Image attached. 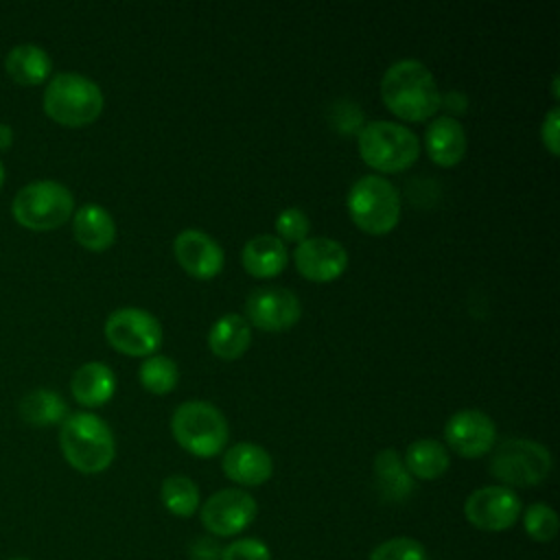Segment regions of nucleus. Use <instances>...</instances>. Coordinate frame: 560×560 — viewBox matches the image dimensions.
I'll list each match as a JSON object with an SVG mask.
<instances>
[{"label": "nucleus", "mask_w": 560, "mask_h": 560, "mask_svg": "<svg viewBox=\"0 0 560 560\" xmlns=\"http://www.w3.org/2000/svg\"><path fill=\"white\" fill-rule=\"evenodd\" d=\"M42 103L44 112L55 122L63 127H85L101 116L105 101L92 79L79 72H59L48 81Z\"/></svg>", "instance_id": "nucleus-3"}, {"label": "nucleus", "mask_w": 560, "mask_h": 560, "mask_svg": "<svg viewBox=\"0 0 560 560\" xmlns=\"http://www.w3.org/2000/svg\"><path fill=\"white\" fill-rule=\"evenodd\" d=\"M72 396L83 407H101L116 392V376L103 361H88L79 365L70 381Z\"/></svg>", "instance_id": "nucleus-19"}, {"label": "nucleus", "mask_w": 560, "mask_h": 560, "mask_svg": "<svg viewBox=\"0 0 560 560\" xmlns=\"http://www.w3.org/2000/svg\"><path fill=\"white\" fill-rule=\"evenodd\" d=\"M243 269L254 278H276L289 262L284 243L273 234H258L243 245Z\"/></svg>", "instance_id": "nucleus-20"}, {"label": "nucleus", "mask_w": 560, "mask_h": 560, "mask_svg": "<svg viewBox=\"0 0 560 560\" xmlns=\"http://www.w3.org/2000/svg\"><path fill=\"white\" fill-rule=\"evenodd\" d=\"M11 210L22 228L48 232L61 228L74 214V197L59 182L37 179L15 192Z\"/></svg>", "instance_id": "nucleus-7"}, {"label": "nucleus", "mask_w": 560, "mask_h": 560, "mask_svg": "<svg viewBox=\"0 0 560 560\" xmlns=\"http://www.w3.org/2000/svg\"><path fill=\"white\" fill-rule=\"evenodd\" d=\"M9 560H26V558H9Z\"/></svg>", "instance_id": "nucleus-36"}, {"label": "nucleus", "mask_w": 560, "mask_h": 560, "mask_svg": "<svg viewBox=\"0 0 560 560\" xmlns=\"http://www.w3.org/2000/svg\"><path fill=\"white\" fill-rule=\"evenodd\" d=\"M311 230V221L304 214V210L300 208H284L278 217H276V232L278 238L282 241H291V243H302L306 238Z\"/></svg>", "instance_id": "nucleus-30"}, {"label": "nucleus", "mask_w": 560, "mask_h": 560, "mask_svg": "<svg viewBox=\"0 0 560 560\" xmlns=\"http://www.w3.org/2000/svg\"><path fill=\"white\" fill-rule=\"evenodd\" d=\"M256 499L241 488H223L201 505V525L214 536H236L256 518Z\"/></svg>", "instance_id": "nucleus-11"}, {"label": "nucleus", "mask_w": 560, "mask_h": 560, "mask_svg": "<svg viewBox=\"0 0 560 560\" xmlns=\"http://www.w3.org/2000/svg\"><path fill=\"white\" fill-rule=\"evenodd\" d=\"M553 96L558 98V77H553Z\"/></svg>", "instance_id": "nucleus-34"}, {"label": "nucleus", "mask_w": 560, "mask_h": 560, "mask_svg": "<svg viewBox=\"0 0 560 560\" xmlns=\"http://www.w3.org/2000/svg\"><path fill=\"white\" fill-rule=\"evenodd\" d=\"M206 560H210V558H206Z\"/></svg>", "instance_id": "nucleus-37"}, {"label": "nucleus", "mask_w": 560, "mask_h": 560, "mask_svg": "<svg viewBox=\"0 0 560 560\" xmlns=\"http://www.w3.org/2000/svg\"><path fill=\"white\" fill-rule=\"evenodd\" d=\"M446 444L462 457L486 455L497 440V427L492 418L479 409H462L446 420Z\"/></svg>", "instance_id": "nucleus-14"}, {"label": "nucleus", "mask_w": 560, "mask_h": 560, "mask_svg": "<svg viewBox=\"0 0 560 560\" xmlns=\"http://www.w3.org/2000/svg\"><path fill=\"white\" fill-rule=\"evenodd\" d=\"M249 341H252V328L247 319L238 313L221 315L208 332V346L212 354L225 361L243 357L245 350L249 348Z\"/></svg>", "instance_id": "nucleus-22"}, {"label": "nucleus", "mask_w": 560, "mask_h": 560, "mask_svg": "<svg viewBox=\"0 0 560 560\" xmlns=\"http://www.w3.org/2000/svg\"><path fill=\"white\" fill-rule=\"evenodd\" d=\"M173 254L179 267L197 280H210L223 269L221 245L201 230H182L173 241Z\"/></svg>", "instance_id": "nucleus-15"}, {"label": "nucleus", "mask_w": 560, "mask_h": 560, "mask_svg": "<svg viewBox=\"0 0 560 560\" xmlns=\"http://www.w3.org/2000/svg\"><path fill=\"white\" fill-rule=\"evenodd\" d=\"M4 70L20 85H39L48 79L52 61L42 46L20 44L9 50L4 59Z\"/></svg>", "instance_id": "nucleus-23"}, {"label": "nucleus", "mask_w": 560, "mask_h": 560, "mask_svg": "<svg viewBox=\"0 0 560 560\" xmlns=\"http://www.w3.org/2000/svg\"><path fill=\"white\" fill-rule=\"evenodd\" d=\"M293 262L300 276L311 282H332L348 267L346 247L328 236L304 238L295 245Z\"/></svg>", "instance_id": "nucleus-13"}, {"label": "nucleus", "mask_w": 560, "mask_h": 560, "mask_svg": "<svg viewBox=\"0 0 560 560\" xmlns=\"http://www.w3.org/2000/svg\"><path fill=\"white\" fill-rule=\"evenodd\" d=\"M171 433L175 442L195 457H214L223 453L230 427L221 409L208 400H186L171 418Z\"/></svg>", "instance_id": "nucleus-4"}, {"label": "nucleus", "mask_w": 560, "mask_h": 560, "mask_svg": "<svg viewBox=\"0 0 560 560\" xmlns=\"http://www.w3.org/2000/svg\"><path fill=\"white\" fill-rule=\"evenodd\" d=\"M523 514V503L512 488L483 486L468 494L464 503L466 521L481 532H505Z\"/></svg>", "instance_id": "nucleus-10"}, {"label": "nucleus", "mask_w": 560, "mask_h": 560, "mask_svg": "<svg viewBox=\"0 0 560 560\" xmlns=\"http://www.w3.org/2000/svg\"><path fill=\"white\" fill-rule=\"evenodd\" d=\"M20 418L31 427H52L68 418L66 400L52 389H33L20 400Z\"/></svg>", "instance_id": "nucleus-25"}, {"label": "nucleus", "mask_w": 560, "mask_h": 560, "mask_svg": "<svg viewBox=\"0 0 560 560\" xmlns=\"http://www.w3.org/2000/svg\"><path fill=\"white\" fill-rule=\"evenodd\" d=\"M381 98L394 116L409 122L433 118L442 105V94L431 70L418 59H400L385 70Z\"/></svg>", "instance_id": "nucleus-1"}, {"label": "nucleus", "mask_w": 560, "mask_h": 560, "mask_svg": "<svg viewBox=\"0 0 560 560\" xmlns=\"http://www.w3.org/2000/svg\"><path fill=\"white\" fill-rule=\"evenodd\" d=\"M221 560H271V551L258 538H238L221 549Z\"/></svg>", "instance_id": "nucleus-31"}, {"label": "nucleus", "mask_w": 560, "mask_h": 560, "mask_svg": "<svg viewBox=\"0 0 560 560\" xmlns=\"http://www.w3.org/2000/svg\"><path fill=\"white\" fill-rule=\"evenodd\" d=\"M361 160L381 173H398L409 168L420 155L418 136L398 122L372 120L359 131Z\"/></svg>", "instance_id": "nucleus-5"}, {"label": "nucleus", "mask_w": 560, "mask_h": 560, "mask_svg": "<svg viewBox=\"0 0 560 560\" xmlns=\"http://www.w3.org/2000/svg\"><path fill=\"white\" fill-rule=\"evenodd\" d=\"M374 477L378 494L387 503H402L413 492V477L405 468L398 451L394 448L378 451L374 459Z\"/></svg>", "instance_id": "nucleus-21"}, {"label": "nucleus", "mask_w": 560, "mask_h": 560, "mask_svg": "<svg viewBox=\"0 0 560 560\" xmlns=\"http://www.w3.org/2000/svg\"><path fill=\"white\" fill-rule=\"evenodd\" d=\"M11 142H13V129H11L9 125L0 122V151L9 149V147H11Z\"/></svg>", "instance_id": "nucleus-33"}, {"label": "nucleus", "mask_w": 560, "mask_h": 560, "mask_svg": "<svg viewBox=\"0 0 560 560\" xmlns=\"http://www.w3.org/2000/svg\"><path fill=\"white\" fill-rule=\"evenodd\" d=\"M138 378L142 387L151 394H168L177 385V365L171 357L151 354L138 370Z\"/></svg>", "instance_id": "nucleus-27"}, {"label": "nucleus", "mask_w": 560, "mask_h": 560, "mask_svg": "<svg viewBox=\"0 0 560 560\" xmlns=\"http://www.w3.org/2000/svg\"><path fill=\"white\" fill-rule=\"evenodd\" d=\"M72 234L77 243L90 252H105L114 245L116 223L98 203H85L72 214Z\"/></svg>", "instance_id": "nucleus-18"}, {"label": "nucleus", "mask_w": 560, "mask_h": 560, "mask_svg": "<svg viewBox=\"0 0 560 560\" xmlns=\"http://www.w3.org/2000/svg\"><path fill=\"white\" fill-rule=\"evenodd\" d=\"M523 527L525 534L536 542H549L558 534V514L547 503H532L525 508L523 514Z\"/></svg>", "instance_id": "nucleus-28"}, {"label": "nucleus", "mask_w": 560, "mask_h": 560, "mask_svg": "<svg viewBox=\"0 0 560 560\" xmlns=\"http://www.w3.org/2000/svg\"><path fill=\"white\" fill-rule=\"evenodd\" d=\"M223 475L238 486H260L273 472L271 455L252 442H238L223 453Z\"/></svg>", "instance_id": "nucleus-16"}, {"label": "nucleus", "mask_w": 560, "mask_h": 560, "mask_svg": "<svg viewBox=\"0 0 560 560\" xmlns=\"http://www.w3.org/2000/svg\"><path fill=\"white\" fill-rule=\"evenodd\" d=\"M558 129H560V109L551 107L540 127L542 144L549 149L551 155H558Z\"/></svg>", "instance_id": "nucleus-32"}, {"label": "nucleus", "mask_w": 560, "mask_h": 560, "mask_svg": "<svg viewBox=\"0 0 560 560\" xmlns=\"http://www.w3.org/2000/svg\"><path fill=\"white\" fill-rule=\"evenodd\" d=\"M302 304L298 295L284 287L254 289L245 300V319L265 332H280L298 324Z\"/></svg>", "instance_id": "nucleus-12"}, {"label": "nucleus", "mask_w": 560, "mask_h": 560, "mask_svg": "<svg viewBox=\"0 0 560 560\" xmlns=\"http://www.w3.org/2000/svg\"><path fill=\"white\" fill-rule=\"evenodd\" d=\"M402 464H405V468L409 470L411 477L431 481V479L442 477L448 470L451 457H448V451L442 442L431 440V438H422V440H416L407 446Z\"/></svg>", "instance_id": "nucleus-24"}, {"label": "nucleus", "mask_w": 560, "mask_h": 560, "mask_svg": "<svg viewBox=\"0 0 560 560\" xmlns=\"http://www.w3.org/2000/svg\"><path fill=\"white\" fill-rule=\"evenodd\" d=\"M346 203L354 225L372 236L389 234L400 221V195L396 186L381 175L357 179Z\"/></svg>", "instance_id": "nucleus-6"}, {"label": "nucleus", "mask_w": 560, "mask_h": 560, "mask_svg": "<svg viewBox=\"0 0 560 560\" xmlns=\"http://www.w3.org/2000/svg\"><path fill=\"white\" fill-rule=\"evenodd\" d=\"M370 560H427V551L420 540L409 536H396L374 547Z\"/></svg>", "instance_id": "nucleus-29"}, {"label": "nucleus", "mask_w": 560, "mask_h": 560, "mask_svg": "<svg viewBox=\"0 0 560 560\" xmlns=\"http://www.w3.org/2000/svg\"><path fill=\"white\" fill-rule=\"evenodd\" d=\"M488 468L505 488L538 486L551 472V455L534 440L510 438L494 448Z\"/></svg>", "instance_id": "nucleus-8"}, {"label": "nucleus", "mask_w": 560, "mask_h": 560, "mask_svg": "<svg viewBox=\"0 0 560 560\" xmlns=\"http://www.w3.org/2000/svg\"><path fill=\"white\" fill-rule=\"evenodd\" d=\"M105 339L122 354L151 357L162 343V326L149 311L125 306L109 313L105 322Z\"/></svg>", "instance_id": "nucleus-9"}, {"label": "nucleus", "mask_w": 560, "mask_h": 560, "mask_svg": "<svg viewBox=\"0 0 560 560\" xmlns=\"http://www.w3.org/2000/svg\"><path fill=\"white\" fill-rule=\"evenodd\" d=\"M424 149L438 166H455L466 153V133L464 127L448 116H438L429 122L424 131Z\"/></svg>", "instance_id": "nucleus-17"}, {"label": "nucleus", "mask_w": 560, "mask_h": 560, "mask_svg": "<svg viewBox=\"0 0 560 560\" xmlns=\"http://www.w3.org/2000/svg\"><path fill=\"white\" fill-rule=\"evenodd\" d=\"M160 497L164 508L179 518H188L199 508V488L186 475H171L162 481Z\"/></svg>", "instance_id": "nucleus-26"}, {"label": "nucleus", "mask_w": 560, "mask_h": 560, "mask_svg": "<svg viewBox=\"0 0 560 560\" xmlns=\"http://www.w3.org/2000/svg\"><path fill=\"white\" fill-rule=\"evenodd\" d=\"M2 182H4V166H2V162H0V188H2Z\"/></svg>", "instance_id": "nucleus-35"}, {"label": "nucleus", "mask_w": 560, "mask_h": 560, "mask_svg": "<svg viewBox=\"0 0 560 560\" xmlns=\"http://www.w3.org/2000/svg\"><path fill=\"white\" fill-rule=\"evenodd\" d=\"M59 446L66 462L83 475L103 472L116 455L112 429L103 418L90 411L70 413L61 422Z\"/></svg>", "instance_id": "nucleus-2"}]
</instances>
